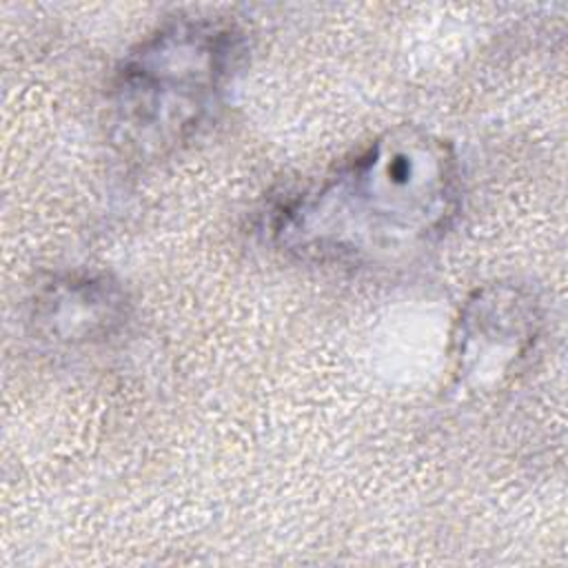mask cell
I'll return each instance as SVG.
<instances>
[{"instance_id": "3957f363", "label": "cell", "mask_w": 568, "mask_h": 568, "mask_svg": "<svg viewBox=\"0 0 568 568\" xmlns=\"http://www.w3.org/2000/svg\"><path fill=\"white\" fill-rule=\"evenodd\" d=\"M539 306L530 291L499 284L477 291L459 317V368L486 379L504 373L537 335Z\"/></svg>"}, {"instance_id": "6da1fadb", "label": "cell", "mask_w": 568, "mask_h": 568, "mask_svg": "<svg viewBox=\"0 0 568 568\" xmlns=\"http://www.w3.org/2000/svg\"><path fill=\"white\" fill-rule=\"evenodd\" d=\"M459 195L455 153L442 138L399 126L288 195L271 220L291 255L322 264H386L430 246Z\"/></svg>"}, {"instance_id": "277c9868", "label": "cell", "mask_w": 568, "mask_h": 568, "mask_svg": "<svg viewBox=\"0 0 568 568\" xmlns=\"http://www.w3.org/2000/svg\"><path fill=\"white\" fill-rule=\"evenodd\" d=\"M126 320V295L109 275L64 273L51 277L31 302V322L47 339L64 346L111 337Z\"/></svg>"}, {"instance_id": "7a4b0ae2", "label": "cell", "mask_w": 568, "mask_h": 568, "mask_svg": "<svg viewBox=\"0 0 568 568\" xmlns=\"http://www.w3.org/2000/svg\"><path fill=\"white\" fill-rule=\"evenodd\" d=\"M242 58V33L217 18H175L144 38L113 82L120 144L162 155L191 140L220 106Z\"/></svg>"}]
</instances>
